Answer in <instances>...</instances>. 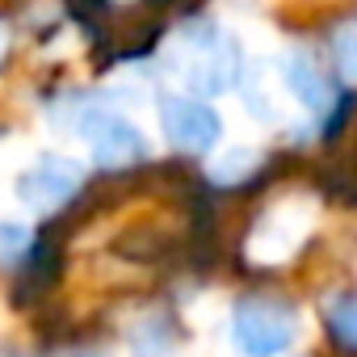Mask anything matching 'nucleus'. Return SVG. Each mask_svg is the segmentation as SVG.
I'll return each instance as SVG.
<instances>
[{"instance_id":"nucleus-1","label":"nucleus","mask_w":357,"mask_h":357,"mask_svg":"<svg viewBox=\"0 0 357 357\" xmlns=\"http://www.w3.org/2000/svg\"><path fill=\"white\" fill-rule=\"evenodd\" d=\"M172 72L198 93H227L240 80V47L219 26H190L172 47Z\"/></svg>"},{"instance_id":"nucleus-2","label":"nucleus","mask_w":357,"mask_h":357,"mask_svg":"<svg viewBox=\"0 0 357 357\" xmlns=\"http://www.w3.org/2000/svg\"><path fill=\"white\" fill-rule=\"evenodd\" d=\"M231 340L244 357H278L298 340V319L286 303L244 298L231 311Z\"/></svg>"},{"instance_id":"nucleus-3","label":"nucleus","mask_w":357,"mask_h":357,"mask_svg":"<svg viewBox=\"0 0 357 357\" xmlns=\"http://www.w3.org/2000/svg\"><path fill=\"white\" fill-rule=\"evenodd\" d=\"M72 126H76V135L89 139V147H93V155H97L101 168H126V164H135V160L147 155L143 130L135 122H126L122 114H114V109L80 105V114L72 118Z\"/></svg>"},{"instance_id":"nucleus-4","label":"nucleus","mask_w":357,"mask_h":357,"mask_svg":"<svg viewBox=\"0 0 357 357\" xmlns=\"http://www.w3.org/2000/svg\"><path fill=\"white\" fill-rule=\"evenodd\" d=\"M84 185V168L80 160L72 155H38L26 172H22V181H17V198L26 211L34 215H51L59 211L68 198H76V190Z\"/></svg>"},{"instance_id":"nucleus-5","label":"nucleus","mask_w":357,"mask_h":357,"mask_svg":"<svg viewBox=\"0 0 357 357\" xmlns=\"http://www.w3.org/2000/svg\"><path fill=\"white\" fill-rule=\"evenodd\" d=\"M311 215H315L311 198H282L278 206H269L248 236L252 261H286L311 231Z\"/></svg>"},{"instance_id":"nucleus-6","label":"nucleus","mask_w":357,"mask_h":357,"mask_svg":"<svg viewBox=\"0 0 357 357\" xmlns=\"http://www.w3.org/2000/svg\"><path fill=\"white\" fill-rule=\"evenodd\" d=\"M160 126H164V139L181 151H206L223 135L219 114L202 97H164L160 101Z\"/></svg>"},{"instance_id":"nucleus-7","label":"nucleus","mask_w":357,"mask_h":357,"mask_svg":"<svg viewBox=\"0 0 357 357\" xmlns=\"http://www.w3.org/2000/svg\"><path fill=\"white\" fill-rule=\"evenodd\" d=\"M282 84H286V93H290L303 109H311V114H328V109H332V84H328L324 72L311 63V55L294 51V55L286 59V68H282Z\"/></svg>"},{"instance_id":"nucleus-8","label":"nucleus","mask_w":357,"mask_h":357,"mask_svg":"<svg viewBox=\"0 0 357 357\" xmlns=\"http://www.w3.org/2000/svg\"><path fill=\"white\" fill-rule=\"evenodd\" d=\"M252 168H257V151H252V147H227V151H219V155L211 160V176H215L219 185L244 181Z\"/></svg>"},{"instance_id":"nucleus-9","label":"nucleus","mask_w":357,"mask_h":357,"mask_svg":"<svg viewBox=\"0 0 357 357\" xmlns=\"http://www.w3.org/2000/svg\"><path fill=\"white\" fill-rule=\"evenodd\" d=\"M332 59H336L340 80L357 84V22H349L332 34Z\"/></svg>"},{"instance_id":"nucleus-10","label":"nucleus","mask_w":357,"mask_h":357,"mask_svg":"<svg viewBox=\"0 0 357 357\" xmlns=\"http://www.w3.org/2000/svg\"><path fill=\"white\" fill-rule=\"evenodd\" d=\"M328 324L344 344H357V294H340L328 303Z\"/></svg>"},{"instance_id":"nucleus-11","label":"nucleus","mask_w":357,"mask_h":357,"mask_svg":"<svg viewBox=\"0 0 357 357\" xmlns=\"http://www.w3.org/2000/svg\"><path fill=\"white\" fill-rule=\"evenodd\" d=\"M30 227L13 223V219H0V265H13L22 252H30Z\"/></svg>"},{"instance_id":"nucleus-12","label":"nucleus","mask_w":357,"mask_h":357,"mask_svg":"<svg viewBox=\"0 0 357 357\" xmlns=\"http://www.w3.org/2000/svg\"><path fill=\"white\" fill-rule=\"evenodd\" d=\"M5 51H9V30L0 26V59H5Z\"/></svg>"}]
</instances>
